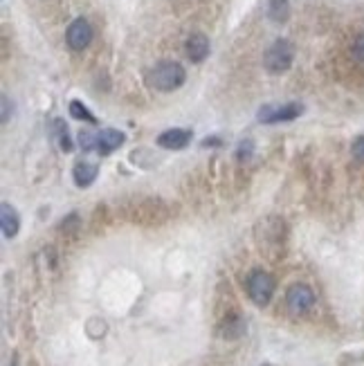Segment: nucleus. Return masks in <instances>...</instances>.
<instances>
[{
	"mask_svg": "<svg viewBox=\"0 0 364 366\" xmlns=\"http://www.w3.org/2000/svg\"><path fill=\"white\" fill-rule=\"evenodd\" d=\"M185 81H187V72L180 63H176V61H160V63L149 72L151 88L160 92H174Z\"/></svg>",
	"mask_w": 364,
	"mask_h": 366,
	"instance_id": "obj_1",
	"label": "nucleus"
},
{
	"mask_svg": "<svg viewBox=\"0 0 364 366\" xmlns=\"http://www.w3.org/2000/svg\"><path fill=\"white\" fill-rule=\"evenodd\" d=\"M293 61H295V45L288 39H277L263 54V68L270 75H284V72L293 68Z\"/></svg>",
	"mask_w": 364,
	"mask_h": 366,
	"instance_id": "obj_2",
	"label": "nucleus"
},
{
	"mask_svg": "<svg viewBox=\"0 0 364 366\" xmlns=\"http://www.w3.org/2000/svg\"><path fill=\"white\" fill-rule=\"evenodd\" d=\"M274 276L270 272L261 270V267H257V270H252L245 279V290H248V297L252 299L254 306H268V303L272 301L274 297Z\"/></svg>",
	"mask_w": 364,
	"mask_h": 366,
	"instance_id": "obj_3",
	"label": "nucleus"
},
{
	"mask_svg": "<svg viewBox=\"0 0 364 366\" xmlns=\"http://www.w3.org/2000/svg\"><path fill=\"white\" fill-rule=\"evenodd\" d=\"M303 113V106L297 102H290L284 106H272V104H265L259 108V121L261 124H281V121H293Z\"/></svg>",
	"mask_w": 364,
	"mask_h": 366,
	"instance_id": "obj_4",
	"label": "nucleus"
},
{
	"mask_svg": "<svg viewBox=\"0 0 364 366\" xmlns=\"http://www.w3.org/2000/svg\"><path fill=\"white\" fill-rule=\"evenodd\" d=\"M286 306L293 315H306L315 306V292L306 283H295L286 292Z\"/></svg>",
	"mask_w": 364,
	"mask_h": 366,
	"instance_id": "obj_5",
	"label": "nucleus"
},
{
	"mask_svg": "<svg viewBox=\"0 0 364 366\" xmlns=\"http://www.w3.org/2000/svg\"><path fill=\"white\" fill-rule=\"evenodd\" d=\"M66 41L70 45V50H75V52L86 50V47L90 45V41H92V28H90V23L86 18H75V20L70 23L68 32H66Z\"/></svg>",
	"mask_w": 364,
	"mask_h": 366,
	"instance_id": "obj_6",
	"label": "nucleus"
},
{
	"mask_svg": "<svg viewBox=\"0 0 364 366\" xmlns=\"http://www.w3.org/2000/svg\"><path fill=\"white\" fill-rule=\"evenodd\" d=\"M185 54L191 63H202L210 56V39L200 32H193L185 41Z\"/></svg>",
	"mask_w": 364,
	"mask_h": 366,
	"instance_id": "obj_7",
	"label": "nucleus"
},
{
	"mask_svg": "<svg viewBox=\"0 0 364 366\" xmlns=\"http://www.w3.org/2000/svg\"><path fill=\"white\" fill-rule=\"evenodd\" d=\"M191 142V130L187 128H169L157 135V146L166 151H180Z\"/></svg>",
	"mask_w": 364,
	"mask_h": 366,
	"instance_id": "obj_8",
	"label": "nucleus"
},
{
	"mask_svg": "<svg viewBox=\"0 0 364 366\" xmlns=\"http://www.w3.org/2000/svg\"><path fill=\"white\" fill-rule=\"evenodd\" d=\"M126 135L117 128H104L99 135H97V151L99 155H111L113 151H117L121 144H124Z\"/></svg>",
	"mask_w": 364,
	"mask_h": 366,
	"instance_id": "obj_9",
	"label": "nucleus"
},
{
	"mask_svg": "<svg viewBox=\"0 0 364 366\" xmlns=\"http://www.w3.org/2000/svg\"><path fill=\"white\" fill-rule=\"evenodd\" d=\"M245 333H248V322L243 319L241 315H229L227 319L221 324V328H218V335H221L223 339H227V341L241 339Z\"/></svg>",
	"mask_w": 364,
	"mask_h": 366,
	"instance_id": "obj_10",
	"label": "nucleus"
},
{
	"mask_svg": "<svg viewBox=\"0 0 364 366\" xmlns=\"http://www.w3.org/2000/svg\"><path fill=\"white\" fill-rule=\"evenodd\" d=\"M97 173H99V169H97V164L92 162H86L81 160L75 164V169H72V180H75V185L79 189H88L92 182L97 180Z\"/></svg>",
	"mask_w": 364,
	"mask_h": 366,
	"instance_id": "obj_11",
	"label": "nucleus"
},
{
	"mask_svg": "<svg viewBox=\"0 0 364 366\" xmlns=\"http://www.w3.org/2000/svg\"><path fill=\"white\" fill-rule=\"evenodd\" d=\"M0 225H3L5 238H14L20 229V216L9 202H3V207H0Z\"/></svg>",
	"mask_w": 364,
	"mask_h": 366,
	"instance_id": "obj_12",
	"label": "nucleus"
},
{
	"mask_svg": "<svg viewBox=\"0 0 364 366\" xmlns=\"http://www.w3.org/2000/svg\"><path fill=\"white\" fill-rule=\"evenodd\" d=\"M52 133L56 135V142H59V149L61 151H66V153H70L72 149H75V142H72V138H70V130H68V124L61 117H56L54 121H52Z\"/></svg>",
	"mask_w": 364,
	"mask_h": 366,
	"instance_id": "obj_13",
	"label": "nucleus"
},
{
	"mask_svg": "<svg viewBox=\"0 0 364 366\" xmlns=\"http://www.w3.org/2000/svg\"><path fill=\"white\" fill-rule=\"evenodd\" d=\"M268 18L277 25H284L290 18V0H268Z\"/></svg>",
	"mask_w": 364,
	"mask_h": 366,
	"instance_id": "obj_14",
	"label": "nucleus"
},
{
	"mask_svg": "<svg viewBox=\"0 0 364 366\" xmlns=\"http://www.w3.org/2000/svg\"><path fill=\"white\" fill-rule=\"evenodd\" d=\"M70 115L75 117V119H79V121H88V124H97V117H95L81 102H72V104H70Z\"/></svg>",
	"mask_w": 364,
	"mask_h": 366,
	"instance_id": "obj_15",
	"label": "nucleus"
},
{
	"mask_svg": "<svg viewBox=\"0 0 364 366\" xmlns=\"http://www.w3.org/2000/svg\"><path fill=\"white\" fill-rule=\"evenodd\" d=\"M252 155H254V140L252 138L241 140L238 146H236V160L238 162H248Z\"/></svg>",
	"mask_w": 364,
	"mask_h": 366,
	"instance_id": "obj_16",
	"label": "nucleus"
},
{
	"mask_svg": "<svg viewBox=\"0 0 364 366\" xmlns=\"http://www.w3.org/2000/svg\"><path fill=\"white\" fill-rule=\"evenodd\" d=\"M351 54H353V59L358 61V63L364 66V32L356 36L353 45H351Z\"/></svg>",
	"mask_w": 364,
	"mask_h": 366,
	"instance_id": "obj_17",
	"label": "nucleus"
},
{
	"mask_svg": "<svg viewBox=\"0 0 364 366\" xmlns=\"http://www.w3.org/2000/svg\"><path fill=\"white\" fill-rule=\"evenodd\" d=\"M79 146H81L83 151L97 149V135H92V133H88V130H81L79 133Z\"/></svg>",
	"mask_w": 364,
	"mask_h": 366,
	"instance_id": "obj_18",
	"label": "nucleus"
},
{
	"mask_svg": "<svg viewBox=\"0 0 364 366\" xmlns=\"http://www.w3.org/2000/svg\"><path fill=\"white\" fill-rule=\"evenodd\" d=\"M351 153H353V157H356L358 162H362V164H364V135L356 138L353 146H351Z\"/></svg>",
	"mask_w": 364,
	"mask_h": 366,
	"instance_id": "obj_19",
	"label": "nucleus"
},
{
	"mask_svg": "<svg viewBox=\"0 0 364 366\" xmlns=\"http://www.w3.org/2000/svg\"><path fill=\"white\" fill-rule=\"evenodd\" d=\"M79 227V216L77 214H70L68 218L61 221V231H75Z\"/></svg>",
	"mask_w": 364,
	"mask_h": 366,
	"instance_id": "obj_20",
	"label": "nucleus"
},
{
	"mask_svg": "<svg viewBox=\"0 0 364 366\" xmlns=\"http://www.w3.org/2000/svg\"><path fill=\"white\" fill-rule=\"evenodd\" d=\"M0 102H3V124H7V121L11 119V102H9L7 94L0 97Z\"/></svg>",
	"mask_w": 364,
	"mask_h": 366,
	"instance_id": "obj_21",
	"label": "nucleus"
},
{
	"mask_svg": "<svg viewBox=\"0 0 364 366\" xmlns=\"http://www.w3.org/2000/svg\"><path fill=\"white\" fill-rule=\"evenodd\" d=\"M221 140H202V146H218Z\"/></svg>",
	"mask_w": 364,
	"mask_h": 366,
	"instance_id": "obj_22",
	"label": "nucleus"
},
{
	"mask_svg": "<svg viewBox=\"0 0 364 366\" xmlns=\"http://www.w3.org/2000/svg\"><path fill=\"white\" fill-rule=\"evenodd\" d=\"M9 366H18V362H16V358H14V360H11V364H9Z\"/></svg>",
	"mask_w": 364,
	"mask_h": 366,
	"instance_id": "obj_23",
	"label": "nucleus"
}]
</instances>
